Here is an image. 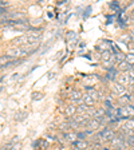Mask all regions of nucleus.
<instances>
[{"mask_svg": "<svg viewBox=\"0 0 134 150\" xmlns=\"http://www.w3.org/2000/svg\"><path fill=\"white\" fill-rule=\"evenodd\" d=\"M130 115H134V106H128L125 107H119L118 109V118L122 119V118H129Z\"/></svg>", "mask_w": 134, "mask_h": 150, "instance_id": "2", "label": "nucleus"}, {"mask_svg": "<svg viewBox=\"0 0 134 150\" xmlns=\"http://www.w3.org/2000/svg\"><path fill=\"white\" fill-rule=\"evenodd\" d=\"M11 62H12V58H11L9 55H3V56H0V67H1V69L7 67V66H8Z\"/></svg>", "mask_w": 134, "mask_h": 150, "instance_id": "5", "label": "nucleus"}, {"mask_svg": "<svg viewBox=\"0 0 134 150\" xmlns=\"http://www.w3.org/2000/svg\"><path fill=\"white\" fill-rule=\"evenodd\" d=\"M82 100H83L84 103H86V105H94V102H95V100L93 99V98L90 97V95H89V94H84V95H82Z\"/></svg>", "mask_w": 134, "mask_h": 150, "instance_id": "13", "label": "nucleus"}, {"mask_svg": "<svg viewBox=\"0 0 134 150\" xmlns=\"http://www.w3.org/2000/svg\"><path fill=\"white\" fill-rule=\"evenodd\" d=\"M118 83L122 84V86H125V84H130V76H129L128 72H123L118 78Z\"/></svg>", "mask_w": 134, "mask_h": 150, "instance_id": "6", "label": "nucleus"}, {"mask_svg": "<svg viewBox=\"0 0 134 150\" xmlns=\"http://www.w3.org/2000/svg\"><path fill=\"white\" fill-rule=\"evenodd\" d=\"M121 42H123V43H128L129 44V42L131 40V38H130V35H123V36H121V39H119Z\"/></svg>", "mask_w": 134, "mask_h": 150, "instance_id": "18", "label": "nucleus"}, {"mask_svg": "<svg viewBox=\"0 0 134 150\" xmlns=\"http://www.w3.org/2000/svg\"><path fill=\"white\" fill-rule=\"evenodd\" d=\"M67 127H69V123H62V125H60V129H62V130L63 129H67Z\"/></svg>", "mask_w": 134, "mask_h": 150, "instance_id": "25", "label": "nucleus"}, {"mask_svg": "<svg viewBox=\"0 0 134 150\" xmlns=\"http://www.w3.org/2000/svg\"><path fill=\"white\" fill-rule=\"evenodd\" d=\"M22 147V144H16V145H13L12 147H11V150H19Z\"/></svg>", "mask_w": 134, "mask_h": 150, "instance_id": "22", "label": "nucleus"}, {"mask_svg": "<svg viewBox=\"0 0 134 150\" xmlns=\"http://www.w3.org/2000/svg\"><path fill=\"white\" fill-rule=\"evenodd\" d=\"M4 6H8V1H6V0H1V1H0V7H3V8H4Z\"/></svg>", "mask_w": 134, "mask_h": 150, "instance_id": "24", "label": "nucleus"}, {"mask_svg": "<svg viewBox=\"0 0 134 150\" xmlns=\"http://www.w3.org/2000/svg\"><path fill=\"white\" fill-rule=\"evenodd\" d=\"M118 69H119V70H122V71H126V72H128V71H130V70L133 69V67H131V66L129 64V63L126 62V60H123V62H121V63L118 64Z\"/></svg>", "mask_w": 134, "mask_h": 150, "instance_id": "11", "label": "nucleus"}, {"mask_svg": "<svg viewBox=\"0 0 134 150\" xmlns=\"http://www.w3.org/2000/svg\"><path fill=\"white\" fill-rule=\"evenodd\" d=\"M117 74H118V72H117V70L114 69V67H110V69H107V79H109V81H114V79H116V76H117Z\"/></svg>", "mask_w": 134, "mask_h": 150, "instance_id": "10", "label": "nucleus"}, {"mask_svg": "<svg viewBox=\"0 0 134 150\" xmlns=\"http://www.w3.org/2000/svg\"><path fill=\"white\" fill-rule=\"evenodd\" d=\"M75 111H77V107H74V106H69L66 109V114L67 115H72V114H75Z\"/></svg>", "mask_w": 134, "mask_h": 150, "instance_id": "16", "label": "nucleus"}, {"mask_svg": "<svg viewBox=\"0 0 134 150\" xmlns=\"http://www.w3.org/2000/svg\"><path fill=\"white\" fill-rule=\"evenodd\" d=\"M42 97H43V94H42V93H36V91H35V93H32V98H34L35 100L40 99Z\"/></svg>", "mask_w": 134, "mask_h": 150, "instance_id": "20", "label": "nucleus"}, {"mask_svg": "<svg viewBox=\"0 0 134 150\" xmlns=\"http://www.w3.org/2000/svg\"><path fill=\"white\" fill-rule=\"evenodd\" d=\"M129 102H130V97H129V95H122V97H119V103H121V105H126V103L129 105Z\"/></svg>", "mask_w": 134, "mask_h": 150, "instance_id": "15", "label": "nucleus"}, {"mask_svg": "<svg viewBox=\"0 0 134 150\" xmlns=\"http://www.w3.org/2000/svg\"><path fill=\"white\" fill-rule=\"evenodd\" d=\"M125 60L129 63V64H134V54H129V55H126V58H125Z\"/></svg>", "mask_w": 134, "mask_h": 150, "instance_id": "17", "label": "nucleus"}, {"mask_svg": "<svg viewBox=\"0 0 134 150\" xmlns=\"http://www.w3.org/2000/svg\"><path fill=\"white\" fill-rule=\"evenodd\" d=\"M113 91L116 94H118L119 97H122L123 94H125V87L122 86V84H119V83H116L114 86H113Z\"/></svg>", "mask_w": 134, "mask_h": 150, "instance_id": "7", "label": "nucleus"}, {"mask_svg": "<svg viewBox=\"0 0 134 150\" xmlns=\"http://www.w3.org/2000/svg\"><path fill=\"white\" fill-rule=\"evenodd\" d=\"M38 50V44H30V46H23V47H15L8 50L7 55H9L11 58H20V56H27L30 54L35 52Z\"/></svg>", "mask_w": 134, "mask_h": 150, "instance_id": "1", "label": "nucleus"}, {"mask_svg": "<svg viewBox=\"0 0 134 150\" xmlns=\"http://www.w3.org/2000/svg\"><path fill=\"white\" fill-rule=\"evenodd\" d=\"M86 88V91H87V94L90 95L91 98H93L94 100H97L98 98H99V93H97V90H94L93 87H84Z\"/></svg>", "mask_w": 134, "mask_h": 150, "instance_id": "9", "label": "nucleus"}, {"mask_svg": "<svg viewBox=\"0 0 134 150\" xmlns=\"http://www.w3.org/2000/svg\"><path fill=\"white\" fill-rule=\"evenodd\" d=\"M133 98H134V97H133ZM133 102H134V99H133Z\"/></svg>", "mask_w": 134, "mask_h": 150, "instance_id": "28", "label": "nucleus"}, {"mask_svg": "<svg viewBox=\"0 0 134 150\" xmlns=\"http://www.w3.org/2000/svg\"><path fill=\"white\" fill-rule=\"evenodd\" d=\"M102 119L103 118H94V119H90L89 121V123H87V127L90 129V130H95V129H98L99 127V125H101V122H102Z\"/></svg>", "mask_w": 134, "mask_h": 150, "instance_id": "4", "label": "nucleus"}, {"mask_svg": "<svg viewBox=\"0 0 134 150\" xmlns=\"http://www.w3.org/2000/svg\"><path fill=\"white\" fill-rule=\"evenodd\" d=\"M77 137H78V135L75 134V133H67V134H65L66 139L69 141V142H72V144H74L75 141H77Z\"/></svg>", "mask_w": 134, "mask_h": 150, "instance_id": "14", "label": "nucleus"}, {"mask_svg": "<svg viewBox=\"0 0 134 150\" xmlns=\"http://www.w3.org/2000/svg\"><path fill=\"white\" fill-rule=\"evenodd\" d=\"M4 15H6V8L0 7V16H4Z\"/></svg>", "mask_w": 134, "mask_h": 150, "instance_id": "23", "label": "nucleus"}, {"mask_svg": "<svg viewBox=\"0 0 134 150\" xmlns=\"http://www.w3.org/2000/svg\"><path fill=\"white\" fill-rule=\"evenodd\" d=\"M81 98H82V95H81V93H79V91H72V93H71V100H72V102L79 103V102H81Z\"/></svg>", "mask_w": 134, "mask_h": 150, "instance_id": "12", "label": "nucleus"}, {"mask_svg": "<svg viewBox=\"0 0 134 150\" xmlns=\"http://www.w3.org/2000/svg\"><path fill=\"white\" fill-rule=\"evenodd\" d=\"M74 146L77 147L78 150H84L86 147L89 146V144L86 142V141H83V139H79V141H75L74 142Z\"/></svg>", "mask_w": 134, "mask_h": 150, "instance_id": "8", "label": "nucleus"}, {"mask_svg": "<svg viewBox=\"0 0 134 150\" xmlns=\"http://www.w3.org/2000/svg\"><path fill=\"white\" fill-rule=\"evenodd\" d=\"M128 74H129V76H130V84H133L134 83V69L128 71Z\"/></svg>", "mask_w": 134, "mask_h": 150, "instance_id": "21", "label": "nucleus"}, {"mask_svg": "<svg viewBox=\"0 0 134 150\" xmlns=\"http://www.w3.org/2000/svg\"><path fill=\"white\" fill-rule=\"evenodd\" d=\"M102 150H109V149H102Z\"/></svg>", "mask_w": 134, "mask_h": 150, "instance_id": "27", "label": "nucleus"}, {"mask_svg": "<svg viewBox=\"0 0 134 150\" xmlns=\"http://www.w3.org/2000/svg\"><path fill=\"white\" fill-rule=\"evenodd\" d=\"M26 117H27V112H19V114H16L15 118L18 121H23V118H26Z\"/></svg>", "mask_w": 134, "mask_h": 150, "instance_id": "19", "label": "nucleus"}, {"mask_svg": "<svg viewBox=\"0 0 134 150\" xmlns=\"http://www.w3.org/2000/svg\"><path fill=\"white\" fill-rule=\"evenodd\" d=\"M98 137L103 141H113L116 135H114V131L113 130H110V129H105V130H102L99 134H98Z\"/></svg>", "mask_w": 134, "mask_h": 150, "instance_id": "3", "label": "nucleus"}, {"mask_svg": "<svg viewBox=\"0 0 134 150\" xmlns=\"http://www.w3.org/2000/svg\"><path fill=\"white\" fill-rule=\"evenodd\" d=\"M11 147H12V146H11V144H8V145H6V146L3 147V150H8V149L11 150Z\"/></svg>", "mask_w": 134, "mask_h": 150, "instance_id": "26", "label": "nucleus"}]
</instances>
